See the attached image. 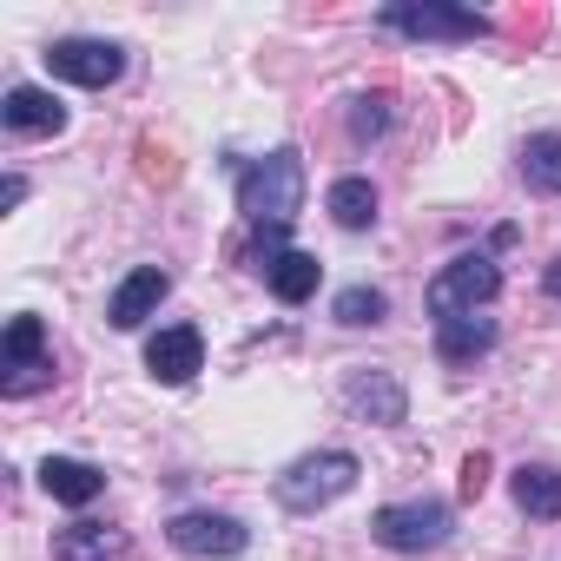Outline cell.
Returning a JSON list of instances; mask_svg holds the SVG:
<instances>
[{
  "instance_id": "cell-2",
  "label": "cell",
  "mask_w": 561,
  "mask_h": 561,
  "mask_svg": "<svg viewBox=\"0 0 561 561\" xmlns=\"http://www.w3.org/2000/svg\"><path fill=\"white\" fill-rule=\"evenodd\" d=\"M351 489H357V456H344V449H318V456H305L277 476V502L298 508V515H311V508H324Z\"/></svg>"
},
{
  "instance_id": "cell-10",
  "label": "cell",
  "mask_w": 561,
  "mask_h": 561,
  "mask_svg": "<svg viewBox=\"0 0 561 561\" xmlns=\"http://www.w3.org/2000/svg\"><path fill=\"white\" fill-rule=\"evenodd\" d=\"M165 291H172V277L159 271V264H139L133 277H126V285L113 291V305H106V324L113 331H139L159 305H165Z\"/></svg>"
},
{
  "instance_id": "cell-8",
  "label": "cell",
  "mask_w": 561,
  "mask_h": 561,
  "mask_svg": "<svg viewBox=\"0 0 561 561\" xmlns=\"http://www.w3.org/2000/svg\"><path fill=\"white\" fill-rule=\"evenodd\" d=\"M165 541H172L179 554H244L251 528H244L238 515H211V508H192V515H172Z\"/></svg>"
},
{
  "instance_id": "cell-12",
  "label": "cell",
  "mask_w": 561,
  "mask_h": 561,
  "mask_svg": "<svg viewBox=\"0 0 561 561\" xmlns=\"http://www.w3.org/2000/svg\"><path fill=\"white\" fill-rule=\"evenodd\" d=\"M41 489H47L54 502H67V508H87V502H100L106 476H100L93 462H80V456H47V462H41Z\"/></svg>"
},
{
  "instance_id": "cell-15",
  "label": "cell",
  "mask_w": 561,
  "mask_h": 561,
  "mask_svg": "<svg viewBox=\"0 0 561 561\" xmlns=\"http://www.w3.org/2000/svg\"><path fill=\"white\" fill-rule=\"evenodd\" d=\"M489 344H495V324H489V318H476V311H469V318H449V324H436V351H443L449 364H462V357H482Z\"/></svg>"
},
{
  "instance_id": "cell-21",
  "label": "cell",
  "mask_w": 561,
  "mask_h": 561,
  "mask_svg": "<svg viewBox=\"0 0 561 561\" xmlns=\"http://www.w3.org/2000/svg\"><path fill=\"white\" fill-rule=\"evenodd\" d=\"M390 126V100L377 93V100H357V113H351V133L357 139H370V133H383Z\"/></svg>"
},
{
  "instance_id": "cell-23",
  "label": "cell",
  "mask_w": 561,
  "mask_h": 561,
  "mask_svg": "<svg viewBox=\"0 0 561 561\" xmlns=\"http://www.w3.org/2000/svg\"><path fill=\"white\" fill-rule=\"evenodd\" d=\"M548 291H554V305H561V257L548 264Z\"/></svg>"
},
{
  "instance_id": "cell-9",
  "label": "cell",
  "mask_w": 561,
  "mask_h": 561,
  "mask_svg": "<svg viewBox=\"0 0 561 561\" xmlns=\"http://www.w3.org/2000/svg\"><path fill=\"white\" fill-rule=\"evenodd\" d=\"M146 370H152L159 383H192V377L205 370V337H198L192 324H165V331L146 344Z\"/></svg>"
},
{
  "instance_id": "cell-17",
  "label": "cell",
  "mask_w": 561,
  "mask_h": 561,
  "mask_svg": "<svg viewBox=\"0 0 561 561\" xmlns=\"http://www.w3.org/2000/svg\"><path fill=\"white\" fill-rule=\"evenodd\" d=\"M522 179L535 192H561V133H541L522 146Z\"/></svg>"
},
{
  "instance_id": "cell-13",
  "label": "cell",
  "mask_w": 561,
  "mask_h": 561,
  "mask_svg": "<svg viewBox=\"0 0 561 561\" xmlns=\"http://www.w3.org/2000/svg\"><path fill=\"white\" fill-rule=\"evenodd\" d=\"M515 502H522V515H541V522H554V515H561V469L522 462V469H515Z\"/></svg>"
},
{
  "instance_id": "cell-6",
  "label": "cell",
  "mask_w": 561,
  "mask_h": 561,
  "mask_svg": "<svg viewBox=\"0 0 561 561\" xmlns=\"http://www.w3.org/2000/svg\"><path fill=\"white\" fill-rule=\"evenodd\" d=\"M47 377H54V357H47L41 318H14L8 324V351H0V390H8V397H34Z\"/></svg>"
},
{
  "instance_id": "cell-7",
  "label": "cell",
  "mask_w": 561,
  "mask_h": 561,
  "mask_svg": "<svg viewBox=\"0 0 561 561\" xmlns=\"http://www.w3.org/2000/svg\"><path fill=\"white\" fill-rule=\"evenodd\" d=\"M47 67H54V80H73V87H113L119 73H126V47H113V41H54L47 47Z\"/></svg>"
},
{
  "instance_id": "cell-3",
  "label": "cell",
  "mask_w": 561,
  "mask_h": 561,
  "mask_svg": "<svg viewBox=\"0 0 561 561\" xmlns=\"http://www.w3.org/2000/svg\"><path fill=\"white\" fill-rule=\"evenodd\" d=\"M495 291H502L495 257L462 251V257H449V264L436 271V285H430V311H436V324H449V318H469L476 305H489Z\"/></svg>"
},
{
  "instance_id": "cell-5",
  "label": "cell",
  "mask_w": 561,
  "mask_h": 561,
  "mask_svg": "<svg viewBox=\"0 0 561 561\" xmlns=\"http://www.w3.org/2000/svg\"><path fill=\"white\" fill-rule=\"evenodd\" d=\"M449 508L443 502H390V508H377L370 515V535L383 541V548H397V554H423V548H443L449 541Z\"/></svg>"
},
{
  "instance_id": "cell-20",
  "label": "cell",
  "mask_w": 561,
  "mask_h": 561,
  "mask_svg": "<svg viewBox=\"0 0 561 561\" xmlns=\"http://www.w3.org/2000/svg\"><path fill=\"white\" fill-rule=\"evenodd\" d=\"M351 403H357V410H377L383 423H403V390H397L390 377H357V383H351Z\"/></svg>"
},
{
  "instance_id": "cell-16",
  "label": "cell",
  "mask_w": 561,
  "mask_h": 561,
  "mask_svg": "<svg viewBox=\"0 0 561 561\" xmlns=\"http://www.w3.org/2000/svg\"><path fill=\"white\" fill-rule=\"evenodd\" d=\"M264 277H271V291L285 298V305H305V298L318 291V257H311V251H285Z\"/></svg>"
},
{
  "instance_id": "cell-4",
  "label": "cell",
  "mask_w": 561,
  "mask_h": 561,
  "mask_svg": "<svg viewBox=\"0 0 561 561\" xmlns=\"http://www.w3.org/2000/svg\"><path fill=\"white\" fill-rule=\"evenodd\" d=\"M377 21L390 34H410V41H482L489 34V14L449 8V0H390Z\"/></svg>"
},
{
  "instance_id": "cell-14",
  "label": "cell",
  "mask_w": 561,
  "mask_h": 561,
  "mask_svg": "<svg viewBox=\"0 0 561 561\" xmlns=\"http://www.w3.org/2000/svg\"><path fill=\"white\" fill-rule=\"evenodd\" d=\"M324 205H331V218H337L344 231H370V225H377V185H370V179H337Z\"/></svg>"
},
{
  "instance_id": "cell-1",
  "label": "cell",
  "mask_w": 561,
  "mask_h": 561,
  "mask_svg": "<svg viewBox=\"0 0 561 561\" xmlns=\"http://www.w3.org/2000/svg\"><path fill=\"white\" fill-rule=\"evenodd\" d=\"M298 205H305V159L291 146H277L271 159H251L238 172V211L257 231H291Z\"/></svg>"
},
{
  "instance_id": "cell-11",
  "label": "cell",
  "mask_w": 561,
  "mask_h": 561,
  "mask_svg": "<svg viewBox=\"0 0 561 561\" xmlns=\"http://www.w3.org/2000/svg\"><path fill=\"white\" fill-rule=\"evenodd\" d=\"M0 119H8V133H21V139H47V133L67 126V106L47 87H14L8 100H0Z\"/></svg>"
},
{
  "instance_id": "cell-19",
  "label": "cell",
  "mask_w": 561,
  "mask_h": 561,
  "mask_svg": "<svg viewBox=\"0 0 561 561\" xmlns=\"http://www.w3.org/2000/svg\"><path fill=\"white\" fill-rule=\"evenodd\" d=\"M54 561H113V535H106V528H93V522H80V528H60V541H54Z\"/></svg>"
},
{
  "instance_id": "cell-22",
  "label": "cell",
  "mask_w": 561,
  "mask_h": 561,
  "mask_svg": "<svg viewBox=\"0 0 561 561\" xmlns=\"http://www.w3.org/2000/svg\"><path fill=\"white\" fill-rule=\"evenodd\" d=\"M482 489H489V456H469V462H462V495L476 502Z\"/></svg>"
},
{
  "instance_id": "cell-18",
  "label": "cell",
  "mask_w": 561,
  "mask_h": 561,
  "mask_svg": "<svg viewBox=\"0 0 561 561\" xmlns=\"http://www.w3.org/2000/svg\"><path fill=\"white\" fill-rule=\"evenodd\" d=\"M383 311H390V298H383V291H370V285H351V291H337V305H331V318H337V324H351V331L383 324Z\"/></svg>"
}]
</instances>
